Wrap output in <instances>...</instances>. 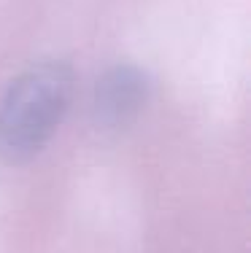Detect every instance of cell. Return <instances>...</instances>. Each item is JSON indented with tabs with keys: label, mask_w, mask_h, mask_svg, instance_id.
Returning <instances> with one entry per match:
<instances>
[{
	"label": "cell",
	"mask_w": 251,
	"mask_h": 253,
	"mask_svg": "<svg viewBox=\"0 0 251 253\" xmlns=\"http://www.w3.org/2000/svg\"><path fill=\"white\" fill-rule=\"evenodd\" d=\"M73 81L62 59L33 62L11 81L0 100V156L5 162L33 159L51 140L73 100Z\"/></svg>",
	"instance_id": "1"
},
{
	"label": "cell",
	"mask_w": 251,
	"mask_h": 253,
	"mask_svg": "<svg viewBox=\"0 0 251 253\" xmlns=\"http://www.w3.org/2000/svg\"><path fill=\"white\" fill-rule=\"evenodd\" d=\"M151 94V78L135 65H113L95 84L92 116L103 129L127 126L146 108Z\"/></svg>",
	"instance_id": "2"
}]
</instances>
